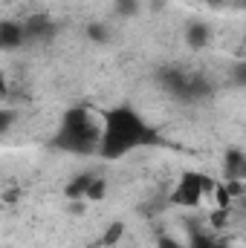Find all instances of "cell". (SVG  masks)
Returning a JSON list of instances; mask_svg holds the SVG:
<instances>
[{"label":"cell","mask_w":246,"mask_h":248,"mask_svg":"<svg viewBox=\"0 0 246 248\" xmlns=\"http://www.w3.org/2000/svg\"><path fill=\"white\" fill-rule=\"evenodd\" d=\"M203 196H206L203 173H197V170H185L180 176V182H177V187L171 190V202L180 205V208H197Z\"/></svg>","instance_id":"cell-3"},{"label":"cell","mask_w":246,"mask_h":248,"mask_svg":"<svg viewBox=\"0 0 246 248\" xmlns=\"http://www.w3.org/2000/svg\"><path fill=\"white\" fill-rule=\"evenodd\" d=\"M12 119H15V113H12V110L6 107V110L0 113V130H3V133H6V130L12 127Z\"/></svg>","instance_id":"cell-17"},{"label":"cell","mask_w":246,"mask_h":248,"mask_svg":"<svg viewBox=\"0 0 246 248\" xmlns=\"http://www.w3.org/2000/svg\"><path fill=\"white\" fill-rule=\"evenodd\" d=\"M226 190L232 193V199L235 196H244V182L241 179H226Z\"/></svg>","instance_id":"cell-15"},{"label":"cell","mask_w":246,"mask_h":248,"mask_svg":"<svg viewBox=\"0 0 246 248\" xmlns=\"http://www.w3.org/2000/svg\"><path fill=\"white\" fill-rule=\"evenodd\" d=\"M53 32H55V23L50 15H29L23 20L26 41H47V38H53Z\"/></svg>","instance_id":"cell-4"},{"label":"cell","mask_w":246,"mask_h":248,"mask_svg":"<svg viewBox=\"0 0 246 248\" xmlns=\"http://www.w3.org/2000/svg\"><path fill=\"white\" fill-rule=\"evenodd\" d=\"M102 136H105V122H99L84 107H72L64 113L61 127L53 139V147L75 153V156H87V153L102 150Z\"/></svg>","instance_id":"cell-2"},{"label":"cell","mask_w":246,"mask_h":248,"mask_svg":"<svg viewBox=\"0 0 246 248\" xmlns=\"http://www.w3.org/2000/svg\"><path fill=\"white\" fill-rule=\"evenodd\" d=\"M87 35H90V41H99V44L107 41V29H105L102 23H90V26H87Z\"/></svg>","instance_id":"cell-11"},{"label":"cell","mask_w":246,"mask_h":248,"mask_svg":"<svg viewBox=\"0 0 246 248\" xmlns=\"http://www.w3.org/2000/svg\"><path fill=\"white\" fill-rule=\"evenodd\" d=\"M105 190H107L105 179H99V176H96V182H93L90 190H87V199H90V202H99V199H105Z\"/></svg>","instance_id":"cell-10"},{"label":"cell","mask_w":246,"mask_h":248,"mask_svg":"<svg viewBox=\"0 0 246 248\" xmlns=\"http://www.w3.org/2000/svg\"><path fill=\"white\" fill-rule=\"evenodd\" d=\"M214 196H217V205H220V208H232V193L226 190V185L214 187Z\"/></svg>","instance_id":"cell-13"},{"label":"cell","mask_w":246,"mask_h":248,"mask_svg":"<svg viewBox=\"0 0 246 248\" xmlns=\"http://www.w3.org/2000/svg\"><path fill=\"white\" fill-rule=\"evenodd\" d=\"M122 237H124V222H110V225H107V231L102 234V240H99V246L110 248V246H116V243H119Z\"/></svg>","instance_id":"cell-9"},{"label":"cell","mask_w":246,"mask_h":248,"mask_svg":"<svg viewBox=\"0 0 246 248\" xmlns=\"http://www.w3.org/2000/svg\"><path fill=\"white\" fill-rule=\"evenodd\" d=\"M226 219H229V208H217V211H211V214H209V222H211L214 228H223V225H226Z\"/></svg>","instance_id":"cell-12"},{"label":"cell","mask_w":246,"mask_h":248,"mask_svg":"<svg viewBox=\"0 0 246 248\" xmlns=\"http://www.w3.org/2000/svg\"><path fill=\"white\" fill-rule=\"evenodd\" d=\"M93 182H96V176H93V173H81V176H75L70 185L64 187L67 199H81V196H87V190H90Z\"/></svg>","instance_id":"cell-8"},{"label":"cell","mask_w":246,"mask_h":248,"mask_svg":"<svg viewBox=\"0 0 246 248\" xmlns=\"http://www.w3.org/2000/svg\"><path fill=\"white\" fill-rule=\"evenodd\" d=\"M214 248H229V246H226V243H220V240H217V243H214Z\"/></svg>","instance_id":"cell-19"},{"label":"cell","mask_w":246,"mask_h":248,"mask_svg":"<svg viewBox=\"0 0 246 248\" xmlns=\"http://www.w3.org/2000/svg\"><path fill=\"white\" fill-rule=\"evenodd\" d=\"M105 122V136H102V159H122L124 153H130L133 147H151L159 144L162 136L145 124L139 113H133L130 107H113L102 113Z\"/></svg>","instance_id":"cell-1"},{"label":"cell","mask_w":246,"mask_h":248,"mask_svg":"<svg viewBox=\"0 0 246 248\" xmlns=\"http://www.w3.org/2000/svg\"><path fill=\"white\" fill-rule=\"evenodd\" d=\"M223 173L226 179H246V153L238 147H229L226 156H223Z\"/></svg>","instance_id":"cell-5"},{"label":"cell","mask_w":246,"mask_h":248,"mask_svg":"<svg viewBox=\"0 0 246 248\" xmlns=\"http://www.w3.org/2000/svg\"><path fill=\"white\" fill-rule=\"evenodd\" d=\"M232 78H235V84H241V87H246V61H241L238 66H235Z\"/></svg>","instance_id":"cell-16"},{"label":"cell","mask_w":246,"mask_h":248,"mask_svg":"<svg viewBox=\"0 0 246 248\" xmlns=\"http://www.w3.org/2000/svg\"><path fill=\"white\" fill-rule=\"evenodd\" d=\"M157 248H183L177 240H171V237H159V246Z\"/></svg>","instance_id":"cell-18"},{"label":"cell","mask_w":246,"mask_h":248,"mask_svg":"<svg viewBox=\"0 0 246 248\" xmlns=\"http://www.w3.org/2000/svg\"><path fill=\"white\" fill-rule=\"evenodd\" d=\"M26 44V35H23V23H15V20H3L0 23V46L3 49H18Z\"/></svg>","instance_id":"cell-6"},{"label":"cell","mask_w":246,"mask_h":248,"mask_svg":"<svg viewBox=\"0 0 246 248\" xmlns=\"http://www.w3.org/2000/svg\"><path fill=\"white\" fill-rule=\"evenodd\" d=\"M209 38H211V32H209L206 23H191L185 29V41H188L191 49H206L209 46Z\"/></svg>","instance_id":"cell-7"},{"label":"cell","mask_w":246,"mask_h":248,"mask_svg":"<svg viewBox=\"0 0 246 248\" xmlns=\"http://www.w3.org/2000/svg\"><path fill=\"white\" fill-rule=\"evenodd\" d=\"M136 6H139V0H116V9H119V15H124V17H130L136 12Z\"/></svg>","instance_id":"cell-14"}]
</instances>
